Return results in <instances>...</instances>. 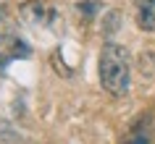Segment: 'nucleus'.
Segmentation results:
<instances>
[{
    "mask_svg": "<svg viewBox=\"0 0 155 144\" xmlns=\"http://www.w3.org/2000/svg\"><path fill=\"white\" fill-rule=\"evenodd\" d=\"M116 29H118V13H116V11H110V13L103 18V32H105V34H113Z\"/></svg>",
    "mask_w": 155,
    "mask_h": 144,
    "instance_id": "obj_6",
    "label": "nucleus"
},
{
    "mask_svg": "<svg viewBox=\"0 0 155 144\" xmlns=\"http://www.w3.org/2000/svg\"><path fill=\"white\" fill-rule=\"evenodd\" d=\"M29 55H32V47H29L24 40H18L16 34H5V37H0V63H3V66L8 63V60L29 58Z\"/></svg>",
    "mask_w": 155,
    "mask_h": 144,
    "instance_id": "obj_3",
    "label": "nucleus"
},
{
    "mask_svg": "<svg viewBox=\"0 0 155 144\" xmlns=\"http://www.w3.org/2000/svg\"><path fill=\"white\" fill-rule=\"evenodd\" d=\"M97 71H100V84L108 94L124 97L129 92V53H126V47L116 45V42L103 45Z\"/></svg>",
    "mask_w": 155,
    "mask_h": 144,
    "instance_id": "obj_1",
    "label": "nucleus"
},
{
    "mask_svg": "<svg viewBox=\"0 0 155 144\" xmlns=\"http://www.w3.org/2000/svg\"><path fill=\"white\" fill-rule=\"evenodd\" d=\"M137 26L142 32L155 29V0H137Z\"/></svg>",
    "mask_w": 155,
    "mask_h": 144,
    "instance_id": "obj_4",
    "label": "nucleus"
},
{
    "mask_svg": "<svg viewBox=\"0 0 155 144\" xmlns=\"http://www.w3.org/2000/svg\"><path fill=\"white\" fill-rule=\"evenodd\" d=\"M124 144H150V131L142 128V123H139V126H134V131L129 134V139Z\"/></svg>",
    "mask_w": 155,
    "mask_h": 144,
    "instance_id": "obj_5",
    "label": "nucleus"
},
{
    "mask_svg": "<svg viewBox=\"0 0 155 144\" xmlns=\"http://www.w3.org/2000/svg\"><path fill=\"white\" fill-rule=\"evenodd\" d=\"M97 3H95V0H82V3H79V13H82L84 18H92L95 16V13H97Z\"/></svg>",
    "mask_w": 155,
    "mask_h": 144,
    "instance_id": "obj_7",
    "label": "nucleus"
},
{
    "mask_svg": "<svg viewBox=\"0 0 155 144\" xmlns=\"http://www.w3.org/2000/svg\"><path fill=\"white\" fill-rule=\"evenodd\" d=\"M18 16L24 18L26 24H34V26H48L55 21V8L50 5L48 0H29L18 8Z\"/></svg>",
    "mask_w": 155,
    "mask_h": 144,
    "instance_id": "obj_2",
    "label": "nucleus"
}]
</instances>
